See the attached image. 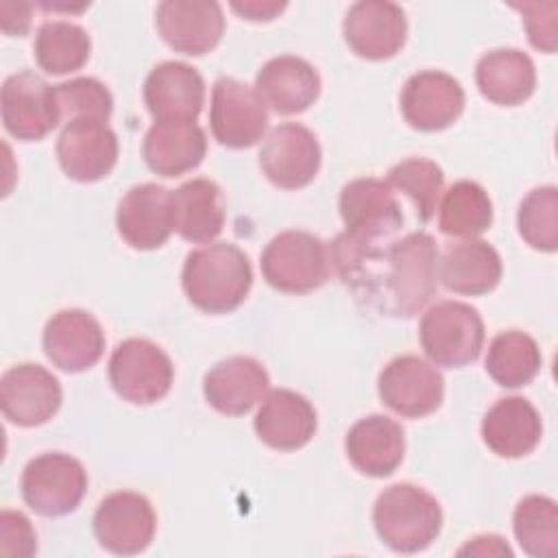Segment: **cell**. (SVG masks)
<instances>
[{
  "instance_id": "cell-28",
  "label": "cell",
  "mask_w": 558,
  "mask_h": 558,
  "mask_svg": "<svg viewBox=\"0 0 558 558\" xmlns=\"http://www.w3.org/2000/svg\"><path fill=\"white\" fill-rule=\"evenodd\" d=\"M205 153L207 137L196 122H155L144 137V161L159 177L194 170Z\"/></svg>"
},
{
  "instance_id": "cell-18",
  "label": "cell",
  "mask_w": 558,
  "mask_h": 558,
  "mask_svg": "<svg viewBox=\"0 0 558 558\" xmlns=\"http://www.w3.org/2000/svg\"><path fill=\"white\" fill-rule=\"evenodd\" d=\"M401 113L412 129L442 131L464 109V89L447 72L423 70L412 74L401 89Z\"/></svg>"
},
{
  "instance_id": "cell-9",
  "label": "cell",
  "mask_w": 558,
  "mask_h": 558,
  "mask_svg": "<svg viewBox=\"0 0 558 558\" xmlns=\"http://www.w3.org/2000/svg\"><path fill=\"white\" fill-rule=\"evenodd\" d=\"M209 124L222 146L248 148L262 140L268 126L266 102L255 87L222 76L211 87Z\"/></svg>"
},
{
  "instance_id": "cell-33",
  "label": "cell",
  "mask_w": 558,
  "mask_h": 558,
  "mask_svg": "<svg viewBox=\"0 0 558 558\" xmlns=\"http://www.w3.org/2000/svg\"><path fill=\"white\" fill-rule=\"evenodd\" d=\"M493 203L488 192L475 181L453 183L440 203L438 227L445 235L475 238L490 229Z\"/></svg>"
},
{
  "instance_id": "cell-3",
  "label": "cell",
  "mask_w": 558,
  "mask_h": 558,
  "mask_svg": "<svg viewBox=\"0 0 558 558\" xmlns=\"http://www.w3.org/2000/svg\"><path fill=\"white\" fill-rule=\"evenodd\" d=\"M373 523L381 543L401 554L429 547L442 527L438 499L414 484H392L379 493Z\"/></svg>"
},
{
  "instance_id": "cell-38",
  "label": "cell",
  "mask_w": 558,
  "mask_h": 558,
  "mask_svg": "<svg viewBox=\"0 0 558 558\" xmlns=\"http://www.w3.org/2000/svg\"><path fill=\"white\" fill-rule=\"evenodd\" d=\"M517 11L523 15V24L530 37V44L543 52L556 50V2H525L514 4Z\"/></svg>"
},
{
  "instance_id": "cell-40",
  "label": "cell",
  "mask_w": 558,
  "mask_h": 558,
  "mask_svg": "<svg viewBox=\"0 0 558 558\" xmlns=\"http://www.w3.org/2000/svg\"><path fill=\"white\" fill-rule=\"evenodd\" d=\"M0 22H2V31L7 35H17L22 37L28 26H31V7L24 2H9L4 0L0 4Z\"/></svg>"
},
{
  "instance_id": "cell-27",
  "label": "cell",
  "mask_w": 558,
  "mask_h": 558,
  "mask_svg": "<svg viewBox=\"0 0 558 558\" xmlns=\"http://www.w3.org/2000/svg\"><path fill=\"white\" fill-rule=\"evenodd\" d=\"M174 231L187 242H211L225 227L222 190L209 179H192L170 192Z\"/></svg>"
},
{
  "instance_id": "cell-35",
  "label": "cell",
  "mask_w": 558,
  "mask_h": 558,
  "mask_svg": "<svg viewBox=\"0 0 558 558\" xmlns=\"http://www.w3.org/2000/svg\"><path fill=\"white\" fill-rule=\"evenodd\" d=\"M442 181L445 174L440 166L423 157L403 159L388 172V185L403 192L412 201L421 222L432 220L438 205V196L442 192Z\"/></svg>"
},
{
  "instance_id": "cell-23",
  "label": "cell",
  "mask_w": 558,
  "mask_h": 558,
  "mask_svg": "<svg viewBox=\"0 0 558 558\" xmlns=\"http://www.w3.org/2000/svg\"><path fill=\"white\" fill-rule=\"evenodd\" d=\"M253 425L259 440L268 447L294 451L312 440L316 432V410L303 395L277 388L264 397Z\"/></svg>"
},
{
  "instance_id": "cell-11",
  "label": "cell",
  "mask_w": 558,
  "mask_h": 558,
  "mask_svg": "<svg viewBox=\"0 0 558 558\" xmlns=\"http://www.w3.org/2000/svg\"><path fill=\"white\" fill-rule=\"evenodd\" d=\"M379 399L397 414L421 418L436 412L445 397V379L418 355L390 360L377 379Z\"/></svg>"
},
{
  "instance_id": "cell-24",
  "label": "cell",
  "mask_w": 558,
  "mask_h": 558,
  "mask_svg": "<svg viewBox=\"0 0 558 558\" xmlns=\"http://www.w3.org/2000/svg\"><path fill=\"white\" fill-rule=\"evenodd\" d=\"M255 89L277 113L292 116L312 107L320 94L316 68L294 54H281L262 65L255 76Z\"/></svg>"
},
{
  "instance_id": "cell-41",
  "label": "cell",
  "mask_w": 558,
  "mask_h": 558,
  "mask_svg": "<svg viewBox=\"0 0 558 558\" xmlns=\"http://www.w3.org/2000/svg\"><path fill=\"white\" fill-rule=\"evenodd\" d=\"M231 9L246 20L268 22L286 9V2H231Z\"/></svg>"
},
{
  "instance_id": "cell-42",
  "label": "cell",
  "mask_w": 558,
  "mask_h": 558,
  "mask_svg": "<svg viewBox=\"0 0 558 558\" xmlns=\"http://www.w3.org/2000/svg\"><path fill=\"white\" fill-rule=\"evenodd\" d=\"M460 556L462 554H480V556H512V549L504 543V538L501 536H493V534H488V536H475L471 543H466L460 551H458Z\"/></svg>"
},
{
  "instance_id": "cell-12",
  "label": "cell",
  "mask_w": 558,
  "mask_h": 558,
  "mask_svg": "<svg viewBox=\"0 0 558 558\" xmlns=\"http://www.w3.org/2000/svg\"><path fill=\"white\" fill-rule=\"evenodd\" d=\"M157 527V517L150 501L133 490L107 495L94 514V534L98 543L118 556L144 551Z\"/></svg>"
},
{
  "instance_id": "cell-15",
  "label": "cell",
  "mask_w": 558,
  "mask_h": 558,
  "mask_svg": "<svg viewBox=\"0 0 558 558\" xmlns=\"http://www.w3.org/2000/svg\"><path fill=\"white\" fill-rule=\"evenodd\" d=\"M61 170L81 183L105 179L118 161V137L107 122L72 120L57 140Z\"/></svg>"
},
{
  "instance_id": "cell-36",
  "label": "cell",
  "mask_w": 558,
  "mask_h": 558,
  "mask_svg": "<svg viewBox=\"0 0 558 558\" xmlns=\"http://www.w3.org/2000/svg\"><path fill=\"white\" fill-rule=\"evenodd\" d=\"M517 227L532 248L554 253L558 248V190L554 185L532 190L519 205Z\"/></svg>"
},
{
  "instance_id": "cell-20",
  "label": "cell",
  "mask_w": 558,
  "mask_h": 558,
  "mask_svg": "<svg viewBox=\"0 0 558 558\" xmlns=\"http://www.w3.org/2000/svg\"><path fill=\"white\" fill-rule=\"evenodd\" d=\"M105 351V331L85 310H61L44 329L46 357L65 373L92 368Z\"/></svg>"
},
{
  "instance_id": "cell-29",
  "label": "cell",
  "mask_w": 558,
  "mask_h": 558,
  "mask_svg": "<svg viewBox=\"0 0 558 558\" xmlns=\"http://www.w3.org/2000/svg\"><path fill=\"white\" fill-rule=\"evenodd\" d=\"M438 277L456 294L480 296L497 288L501 279V257L484 240H462L449 244L438 264Z\"/></svg>"
},
{
  "instance_id": "cell-22",
  "label": "cell",
  "mask_w": 558,
  "mask_h": 558,
  "mask_svg": "<svg viewBox=\"0 0 558 558\" xmlns=\"http://www.w3.org/2000/svg\"><path fill=\"white\" fill-rule=\"evenodd\" d=\"M268 384V373L257 360L248 355H233L207 371L203 392L216 412L242 416L266 397Z\"/></svg>"
},
{
  "instance_id": "cell-25",
  "label": "cell",
  "mask_w": 558,
  "mask_h": 558,
  "mask_svg": "<svg viewBox=\"0 0 558 558\" xmlns=\"http://www.w3.org/2000/svg\"><path fill=\"white\" fill-rule=\"evenodd\" d=\"M351 464L371 477H386L397 471L405 453L403 427L384 416L371 414L360 418L344 438Z\"/></svg>"
},
{
  "instance_id": "cell-21",
  "label": "cell",
  "mask_w": 558,
  "mask_h": 558,
  "mask_svg": "<svg viewBox=\"0 0 558 558\" xmlns=\"http://www.w3.org/2000/svg\"><path fill=\"white\" fill-rule=\"evenodd\" d=\"M116 225L129 246L137 251L159 248L174 231L170 190L157 183L131 187L118 205Z\"/></svg>"
},
{
  "instance_id": "cell-6",
  "label": "cell",
  "mask_w": 558,
  "mask_h": 558,
  "mask_svg": "<svg viewBox=\"0 0 558 558\" xmlns=\"http://www.w3.org/2000/svg\"><path fill=\"white\" fill-rule=\"evenodd\" d=\"M262 275L279 292H312L329 277V251L314 233L283 231L266 244Z\"/></svg>"
},
{
  "instance_id": "cell-30",
  "label": "cell",
  "mask_w": 558,
  "mask_h": 558,
  "mask_svg": "<svg viewBox=\"0 0 558 558\" xmlns=\"http://www.w3.org/2000/svg\"><path fill=\"white\" fill-rule=\"evenodd\" d=\"M475 83L484 98L501 107L525 102L536 87L534 61L517 48H497L480 57Z\"/></svg>"
},
{
  "instance_id": "cell-26",
  "label": "cell",
  "mask_w": 558,
  "mask_h": 558,
  "mask_svg": "<svg viewBox=\"0 0 558 558\" xmlns=\"http://www.w3.org/2000/svg\"><path fill=\"white\" fill-rule=\"evenodd\" d=\"M541 436V414L523 397L499 399L482 418V438L499 458H521L532 453Z\"/></svg>"
},
{
  "instance_id": "cell-19",
  "label": "cell",
  "mask_w": 558,
  "mask_h": 558,
  "mask_svg": "<svg viewBox=\"0 0 558 558\" xmlns=\"http://www.w3.org/2000/svg\"><path fill=\"white\" fill-rule=\"evenodd\" d=\"M144 102L157 122H196L205 102V81L183 61H163L146 76Z\"/></svg>"
},
{
  "instance_id": "cell-4",
  "label": "cell",
  "mask_w": 558,
  "mask_h": 558,
  "mask_svg": "<svg viewBox=\"0 0 558 558\" xmlns=\"http://www.w3.org/2000/svg\"><path fill=\"white\" fill-rule=\"evenodd\" d=\"M340 216L344 231L336 238L347 246H373L386 242L403 225L401 207L388 181L362 177L340 192Z\"/></svg>"
},
{
  "instance_id": "cell-39",
  "label": "cell",
  "mask_w": 558,
  "mask_h": 558,
  "mask_svg": "<svg viewBox=\"0 0 558 558\" xmlns=\"http://www.w3.org/2000/svg\"><path fill=\"white\" fill-rule=\"evenodd\" d=\"M37 551V534L22 512L2 510L0 514V554L28 558Z\"/></svg>"
},
{
  "instance_id": "cell-17",
  "label": "cell",
  "mask_w": 558,
  "mask_h": 558,
  "mask_svg": "<svg viewBox=\"0 0 558 558\" xmlns=\"http://www.w3.org/2000/svg\"><path fill=\"white\" fill-rule=\"evenodd\" d=\"M344 41L349 48L371 61L395 57L408 37V20L395 2H355L342 22Z\"/></svg>"
},
{
  "instance_id": "cell-16",
  "label": "cell",
  "mask_w": 558,
  "mask_h": 558,
  "mask_svg": "<svg viewBox=\"0 0 558 558\" xmlns=\"http://www.w3.org/2000/svg\"><path fill=\"white\" fill-rule=\"evenodd\" d=\"M59 405V379L39 364L11 366L0 379V408L13 425H44L57 414Z\"/></svg>"
},
{
  "instance_id": "cell-34",
  "label": "cell",
  "mask_w": 558,
  "mask_h": 558,
  "mask_svg": "<svg viewBox=\"0 0 558 558\" xmlns=\"http://www.w3.org/2000/svg\"><path fill=\"white\" fill-rule=\"evenodd\" d=\"M521 549L534 558H554L558 551V508L545 495L523 497L512 517Z\"/></svg>"
},
{
  "instance_id": "cell-10",
  "label": "cell",
  "mask_w": 558,
  "mask_h": 558,
  "mask_svg": "<svg viewBox=\"0 0 558 558\" xmlns=\"http://www.w3.org/2000/svg\"><path fill=\"white\" fill-rule=\"evenodd\" d=\"M0 105L4 129L22 142H37L61 122L54 85L31 70L11 74L2 83Z\"/></svg>"
},
{
  "instance_id": "cell-14",
  "label": "cell",
  "mask_w": 558,
  "mask_h": 558,
  "mask_svg": "<svg viewBox=\"0 0 558 558\" xmlns=\"http://www.w3.org/2000/svg\"><path fill=\"white\" fill-rule=\"evenodd\" d=\"M161 39L177 52L205 54L218 46L225 33V15L211 0H166L155 11Z\"/></svg>"
},
{
  "instance_id": "cell-5",
  "label": "cell",
  "mask_w": 558,
  "mask_h": 558,
  "mask_svg": "<svg viewBox=\"0 0 558 558\" xmlns=\"http://www.w3.org/2000/svg\"><path fill=\"white\" fill-rule=\"evenodd\" d=\"M484 320L475 307L462 301H440L432 305L418 325L425 355L447 368L471 364L484 347Z\"/></svg>"
},
{
  "instance_id": "cell-7",
  "label": "cell",
  "mask_w": 558,
  "mask_h": 558,
  "mask_svg": "<svg viewBox=\"0 0 558 558\" xmlns=\"http://www.w3.org/2000/svg\"><path fill=\"white\" fill-rule=\"evenodd\" d=\"M172 379V360L161 347L146 338L122 340L109 357V381L129 403L148 405L163 399Z\"/></svg>"
},
{
  "instance_id": "cell-1",
  "label": "cell",
  "mask_w": 558,
  "mask_h": 558,
  "mask_svg": "<svg viewBox=\"0 0 558 558\" xmlns=\"http://www.w3.org/2000/svg\"><path fill=\"white\" fill-rule=\"evenodd\" d=\"M327 251L331 266L355 296L386 316L410 318L436 294L438 248L425 231L362 248L333 240Z\"/></svg>"
},
{
  "instance_id": "cell-13",
  "label": "cell",
  "mask_w": 558,
  "mask_h": 558,
  "mask_svg": "<svg viewBox=\"0 0 558 558\" xmlns=\"http://www.w3.org/2000/svg\"><path fill=\"white\" fill-rule=\"evenodd\" d=\"M259 166L270 183L299 190L314 181L320 168V144L316 135L296 122L275 126L262 144Z\"/></svg>"
},
{
  "instance_id": "cell-32",
  "label": "cell",
  "mask_w": 558,
  "mask_h": 558,
  "mask_svg": "<svg viewBox=\"0 0 558 558\" xmlns=\"http://www.w3.org/2000/svg\"><path fill=\"white\" fill-rule=\"evenodd\" d=\"M92 50L87 31L74 22L52 20L37 28L33 52L41 70L48 74H68L81 70Z\"/></svg>"
},
{
  "instance_id": "cell-37",
  "label": "cell",
  "mask_w": 558,
  "mask_h": 558,
  "mask_svg": "<svg viewBox=\"0 0 558 558\" xmlns=\"http://www.w3.org/2000/svg\"><path fill=\"white\" fill-rule=\"evenodd\" d=\"M61 120H100L107 122L113 111L109 89L92 76H81L54 85Z\"/></svg>"
},
{
  "instance_id": "cell-8",
  "label": "cell",
  "mask_w": 558,
  "mask_h": 558,
  "mask_svg": "<svg viewBox=\"0 0 558 558\" xmlns=\"http://www.w3.org/2000/svg\"><path fill=\"white\" fill-rule=\"evenodd\" d=\"M87 490L83 464L59 451L33 458L22 473V497L41 517H63L78 508Z\"/></svg>"
},
{
  "instance_id": "cell-2",
  "label": "cell",
  "mask_w": 558,
  "mask_h": 558,
  "mask_svg": "<svg viewBox=\"0 0 558 558\" xmlns=\"http://www.w3.org/2000/svg\"><path fill=\"white\" fill-rule=\"evenodd\" d=\"M181 283L194 307L207 314H227L246 299L253 270L242 248L231 242H214L187 253Z\"/></svg>"
},
{
  "instance_id": "cell-31",
  "label": "cell",
  "mask_w": 558,
  "mask_h": 558,
  "mask_svg": "<svg viewBox=\"0 0 558 558\" xmlns=\"http://www.w3.org/2000/svg\"><path fill=\"white\" fill-rule=\"evenodd\" d=\"M541 349L532 336L519 329L497 333L486 353L488 375L504 388L530 384L541 371Z\"/></svg>"
}]
</instances>
